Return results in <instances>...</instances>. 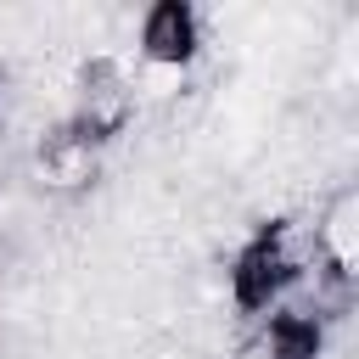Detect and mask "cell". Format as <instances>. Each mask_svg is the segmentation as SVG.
Returning <instances> with one entry per match:
<instances>
[{
	"label": "cell",
	"mask_w": 359,
	"mask_h": 359,
	"mask_svg": "<svg viewBox=\"0 0 359 359\" xmlns=\"http://www.w3.org/2000/svg\"><path fill=\"white\" fill-rule=\"evenodd\" d=\"M309 286H314L309 224H303V219H286V213L258 219V224L236 241V252H230V264H224V297H230V309H236L247 325H258L264 314L297 303Z\"/></svg>",
	"instance_id": "obj_1"
},
{
	"label": "cell",
	"mask_w": 359,
	"mask_h": 359,
	"mask_svg": "<svg viewBox=\"0 0 359 359\" xmlns=\"http://www.w3.org/2000/svg\"><path fill=\"white\" fill-rule=\"evenodd\" d=\"M208 50V17L191 0H151L135 17V62L146 73H191Z\"/></svg>",
	"instance_id": "obj_2"
},
{
	"label": "cell",
	"mask_w": 359,
	"mask_h": 359,
	"mask_svg": "<svg viewBox=\"0 0 359 359\" xmlns=\"http://www.w3.org/2000/svg\"><path fill=\"white\" fill-rule=\"evenodd\" d=\"M309 252H314V275L348 286L353 280V252H359V191L353 180H342L309 219Z\"/></svg>",
	"instance_id": "obj_3"
},
{
	"label": "cell",
	"mask_w": 359,
	"mask_h": 359,
	"mask_svg": "<svg viewBox=\"0 0 359 359\" xmlns=\"http://www.w3.org/2000/svg\"><path fill=\"white\" fill-rule=\"evenodd\" d=\"M325 348H331V314L309 297L258 320V359H325Z\"/></svg>",
	"instance_id": "obj_4"
}]
</instances>
